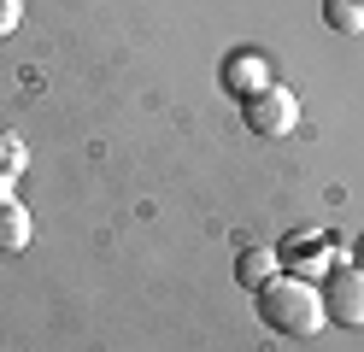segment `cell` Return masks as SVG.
<instances>
[{
	"instance_id": "obj_1",
	"label": "cell",
	"mask_w": 364,
	"mask_h": 352,
	"mask_svg": "<svg viewBox=\"0 0 364 352\" xmlns=\"http://www.w3.org/2000/svg\"><path fill=\"white\" fill-rule=\"evenodd\" d=\"M259 317L277 329V335H317L329 317H323V294L311 288L306 276H277L259 288Z\"/></svg>"
},
{
	"instance_id": "obj_2",
	"label": "cell",
	"mask_w": 364,
	"mask_h": 352,
	"mask_svg": "<svg viewBox=\"0 0 364 352\" xmlns=\"http://www.w3.org/2000/svg\"><path fill=\"white\" fill-rule=\"evenodd\" d=\"M247 129L253 135H294L300 129V100H294V88H282V82H270V88H259L253 100H247Z\"/></svg>"
},
{
	"instance_id": "obj_3",
	"label": "cell",
	"mask_w": 364,
	"mask_h": 352,
	"mask_svg": "<svg viewBox=\"0 0 364 352\" xmlns=\"http://www.w3.org/2000/svg\"><path fill=\"white\" fill-rule=\"evenodd\" d=\"M277 258H282V270L288 276H323V270H335V241H329V235H317V229H300V235H288V241L277 247Z\"/></svg>"
},
{
	"instance_id": "obj_4",
	"label": "cell",
	"mask_w": 364,
	"mask_h": 352,
	"mask_svg": "<svg viewBox=\"0 0 364 352\" xmlns=\"http://www.w3.org/2000/svg\"><path fill=\"white\" fill-rule=\"evenodd\" d=\"M323 317L341 329H364V270H335L323 282Z\"/></svg>"
},
{
	"instance_id": "obj_5",
	"label": "cell",
	"mask_w": 364,
	"mask_h": 352,
	"mask_svg": "<svg viewBox=\"0 0 364 352\" xmlns=\"http://www.w3.org/2000/svg\"><path fill=\"white\" fill-rule=\"evenodd\" d=\"M223 88L241 94V100H253L259 88H270V65L259 53H230V59H223Z\"/></svg>"
},
{
	"instance_id": "obj_6",
	"label": "cell",
	"mask_w": 364,
	"mask_h": 352,
	"mask_svg": "<svg viewBox=\"0 0 364 352\" xmlns=\"http://www.w3.org/2000/svg\"><path fill=\"white\" fill-rule=\"evenodd\" d=\"M235 276H241V288H264V282H277L282 276V258H277V247H247L241 258H235Z\"/></svg>"
},
{
	"instance_id": "obj_7",
	"label": "cell",
	"mask_w": 364,
	"mask_h": 352,
	"mask_svg": "<svg viewBox=\"0 0 364 352\" xmlns=\"http://www.w3.org/2000/svg\"><path fill=\"white\" fill-rule=\"evenodd\" d=\"M30 235H36L30 211L18 206V200H0V252H24V247H30Z\"/></svg>"
},
{
	"instance_id": "obj_8",
	"label": "cell",
	"mask_w": 364,
	"mask_h": 352,
	"mask_svg": "<svg viewBox=\"0 0 364 352\" xmlns=\"http://www.w3.org/2000/svg\"><path fill=\"white\" fill-rule=\"evenodd\" d=\"M323 18L335 36H364V0H323Z\"/></svg>"
},
{
	"instance_id": "obj_9",
	"label": "cell",
	"mask_w": 364,
	"mask_h": 352,
	"mask_svg": "<svg viewBox=\"0 0 364 352\" xmlns=\"http://www.w3.org/2000/svg\"><path fill=\"white\" fill-rule=\"evenodd\" d=\"M24 141H18L12 129H0V176H24Z\"/></svg>"
},
{
	"instance_id": "obj_10",
	"label": "cell",
	"mask_w": 364,
	"mask_h": 352,
	"mask_svg": "<svg viewBox=\"0 0 364 352\" xmlns=\"http://www.w3.org/2000/svg\"><path fill=\"white\" fill-rule=\"evenodd\" d=\"M18 18H24V0H0V41L18 30Z\"/></svg>"
},
{
	"instance_id": "obj_11",
	"label": "cell",
	"mask_w": 364,
	"mask_h": 352,
	"mask_svg": "<svg viewBox=\"0 0 364 352\" xmlns=\"http://www.w3.org/2000/svg\"><path fill=\"white\" fill-rule=\"evenodd\" d=\"M12 182H18V176H0V200H12Z\"/></svg>"
},
{
	"instance_id": "obj_12",
	"label": "cell",
	"mask_w": 364,
	"mask_h": 352,
	"mask_svg": "<svg viewBox=\"0 0 364 352\" xmlns=\"http://www.w3.org/2000/svg\"><path fill=\"white\" fill-rule=\"evenodd\" d=\"M353 258H358V270H364V235H358V247H353Z\"/></svg>"
}]
</instances>
